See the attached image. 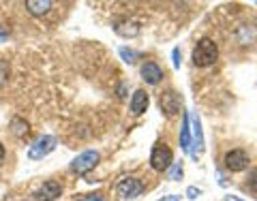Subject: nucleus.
Returning a JSON list of instances; mask_svg holds the SVG:
<instances>
[{"instance_id": "obj_12", "label": "nucleus", "mask_w": 257, "mask_h": 201, "mask_svg": "<svg viewBox=\"0 0 257 201\" xmlns=\"http://www.w3.org/2000/svg\"><path fill=\"white\" fill-rule=\"evenodd\" d=\"M148 103H150V99H148L146 90H135L131 96V111L135 116H142L144 111L148 109Z\"/></svg>"}, {"instance_id": "obj_10", "label": "nucleus", "mask_w": 257, "mask_h": 201, "mask_svg": "<svg viewBox=\"0 0 257 201\" xmlns=\"http://www.w3.org/2000/svg\"><path fill=\"white\" fill-rule=\"evenodd\" d=\"M140 73H142L144 82L150 84V86H155V84H159L161 79H163V69H161L157 62H144Z\"/></svg>"}, {"instance_id": "obj_23", "label": "nucleus", "mask_w": 257, "mask_h": 201, "mask_svg": "<svg viewBox=\"0 0 257 201\" xmlns=\"http://www.w3.org/2000/svg\"><path fill=\"white\" fill-rule=\"evenodd\" d=\"M159 201H180V197H178V195H167V197L159 199Z\"/></svg>"}, {"instance_id": "obj_24", "label": "nucleus", "mask_w": 257, "mask_h": 201, "mask_svg": "<svg viewBox=\"0 0 257 201\" xmlns=\"http://www.w3.org/2000/svg\"><path fill=\"white\" fill-rule=\"evenodd\" d=\"M5 154H7V152H5V146H3V143H0V165L5 163Z\"/></svg>"}, {"instance_id": "obj_22", "label": "nucleus", "mask_w": 257, "mask_h": 201, "mask_svg": "<svg viewBox=\"0 0 257 201\" xmlns=\"http://www.w3.org/2000/svg\"><path fill=\"white\" fill-rule=\"evenodd\" d=\"M172 56H174V67L180 69V50H178V47H176V50L172 52Z\"/></svg>"}, {"instance_id": "obj_26", "label": "nucleus", "mask_w": 257, "mask_h": 201, "mask_svg": "<svg viewBox=\"0 0 257 201\" xmlns=\"http://www.w3.org/2000/svg\"><path fill=\"white\" fill-rule=\"evenodd\" d=\"M7 37H9V35H7V32H5V30H0V41H5V39H7Z\"/></svg>"}, {"instance_id": "obj_14", "label": "nucleus", "mask_w": 257, "mask_h": 201, "mask_svg": "<svg viewBox=\"0 0 257 201\" xmlns=\"http://www.w3.org/2000/svg\"><path fill=\"white\" fill-rule=\"evenodd\" d=\"M26 9H28L32 15H45V13H50L52 3H50V0H28V3H26Z\"/></svg>"}, {"instance_id": "obj_6", "label": "nucleus", "mask_w": 257, "mask_h": 201, "mask_svg": "<svg viewBox=\"0 0 257 201\" xmlns=\"http://www.w3.org/2000/svg\"><path fill=\"white\" fill-rule=\"evenodd\" d=\"M142 190H144V184L138 178H131V175H128V178H122L116 186V192H118L120 199H133V197L142 195Z\"/></svg>"}, {"instance_id": "obj_15", "label": "nucleus", "mask_w": 257, "mask_h": 201, "mask_svg": "<svg viewBox=\"0 0 257 201\" xmlns=\"http://www.w3.org/2000/svg\"><path fill=\"white\" fill-rule=\"evenodd\" d=\"M180 148L184 152L191 150V128H189V114L182 118V128H180Z\"/></svg>"}, {"instance_id": "obj_11", "label": "nucleus", "mask_w": 257, "mask_h": 201, "mask_svg": "<svg viewBox=\"0 0 257 201\" xmlns=\"http://www.w3.org/2000/svg\"><path fill=\"white\" fill-rule=\"evenodd\" d=\"M114 30H116V35H120V37L133 39V37L140 35V24L133 22V20H120V22H116Z\"/></svg>"}, {"instance_id": "obj_25", "label": "nucleus", "mask_w": 257, "mask_h": 201, "mask_svg": "<svg viewBox=\"0 0 257 201\" xmlns=\"http://www.w3.org/2000/svg\"><path fill=\"white\" fill-rule=\"evenodd\" d=\"M225 201H242V199H238V197H234V195H227V197H225Z\"/></svg>"}, {"instance_id": "obj_19", "label": "nucleus", "mask_w": 257, "mask_h": 201, "mask_svg": "<svg viewBox=\"0 0 257 201\" xmlns=\"http://www.w3.org/2000/svg\"><path fill=\"white\" fill-rule=\"evenodd\" d=\"M7 77H9V64L5 60H0V84H5Z\"/></svg>"}, {"instance_id": "obj_21", "label": "nucleus", "mask_w": 257, "mask_h": 201, "mask_svg": "<svg viewBox=\"0 0 257 201\" xmlns=\"http://www.w3.org/2000/svg\"><path fill=\"white\" fill-rule=\"evenodd\" d=\"M77 201H103V195H99V192H96V195H86V197H79Z\"/></svg>"}, {"instance_id": "obj_9", "label": "nucleus", "mask_w": 257, "mask_h": 201, "mask_svg": "<svg viewBox=\"0 0 257 201\" xmlns=\"http://www.w3.org/2000/svg\"><path fill=\"white\" fill-rule=\"evenodd\" d=\"M60 195H62V186H60V182H56V180H47L35 190L37 201H56Z\"/></svg>"}, {"instance_id": "obj_20", "label": "nucleus", "mask_w": 257, "mask_h": 201, "mask_svg": "<svg viewBox=\"0 0 257 201\" xmlns=\"http://www.w3.org/2000/svg\"><path fill=\"white\" fill-rule=\"evenodd\" d=\"M199 195H202V190H199L197 186H189V188H187V197H189V199H197Z\"/></svg>"}, {"instance_id": "obj_7", "label": "nucleus", "mask_w": 257, "mask_h": 201, "mask_svg": "<svg viewBox=\"0 0 257 201\" xmlns=\"http://www.w3.org/2000/svg\"><path fill=\"white\" fill-rule=\"evenodd\" d=\"M189 122L193 124V139H191V146H195L191 150V156L193 158H199V154H202L204 150V135H202V120H199L197 114H189Z\"/></svg>"}, {"instance_id": "obj_5", "label": "nucleus", "mask_w": 257, "mask_h": 201, "mask_svg": "<svg viewBox=\"0 0 257 201\" xmlns=\"http://www.w3.org/2000/svg\"><path fill=\"white\" fill-rule=\"evenodd\" d=\"M159 105H161V111H163L165 116H176V114H180L182 96L178 92H174V90H167V92L161 94Z\"/></svg>"}, {"instance_id": "obj_1", "label": "nucleus", "mask_w": 257, "mask_h": 201, "mask_svg": "<svg viewBox=\"0 0 257 201\" xmlns=\"http://www.w3.org/2000/svg\"><path fill=\"white\" fill-rule=\"evenodd\" d=\"M219 60V47L212 39H199L193 47V64L195 67H212Z\"/></svg>"}, {"instance_id": "obj_13", "label": "nucleus", "mask_w": 257, "mask_h": 201, "mask_svg": "<svg viewBox=\"0 0 257 201\" xmlns=\"http://www.w3.org/2000/svg\"><path fill=\"white\" fill-rule=\"evenodd\" d=\"M9 128H11V133H13V135H15V137H18V139L26 137V135H28V131H30L28 122H26V120H24V118H20V116H15V118L11 120Z\"/></svg>"}, {"instance_id": "obj_8", "label": "nucleus", "mask_w": 257, "mask_h": 201, "mask_svg": "<svg viewBox=\"0 0 257 201\" xmlns=\"http://www.w3.org/2000/svg\"><path fill=\"white\" fill-rule=\"evenodd\" d=\"M223 163H225V167H227L229 171H234V173L242 171V169L248 167V154L244 150H229L227 154H225Z\"/></svg>"}, {"instance_id": "obj_16", "label": "nucleus", "mask_w": 257, "mask_h": 201, "mask_svg": "<svg viewBox=\"0 0 257 201\" xmlns=\"http://www.w3.org/2000/svg\"><path fill=\"white\" fill-rule=\"evenodd\" d=\"M118 54H120V58H122L126 64H135V62H138V58H140V54L133 52V50H128V47H120Z\"/></svg>"}, {"instance_id": "obj_2", "label": "nucleus", "mask_w": 257, "mask_h": 201, "mask_svg": "<svg viewBox=\"0 0 257 201\" xmlns=\"http://www.w3.org/2000/svg\"><path fill=\"white\" fill-rule=\"evenodd\" d=\"M174 163V154L170 146H165V143H155V148L150 152V165L155 171H167Z\"/></svg>"}, {"instance_id": "obj_4", "label": "nucleus", "mask_w": 257, "mask_h": 201, "mask_svg": "<svg viewBox=\"0 0 257 201\" xmlns=\"http://www.w3.org/2000/svg\"><path fill=\"white\" fill-rule=\"evenodd\" d=\"M56 143H58V141H56L54 135H43V137H39L28 148V158L30 160H41V158H45L50 152L56 150Z\"/></svg>"}, {"instance_id": "obj_18", "label": "nucleus", "mask_w": 257, "mask_h": 201, "mask_svg": "<svg viewBox=\"0 0 257 201\" xmlns=\"http://www.w3.org/2000/svg\"><path fill=\"white\" fill-rule=\"evenodd\" d=\"M167 171H170V180H180L182 178V165L180 163H172V167Z\"/></svg>"}, {"instance_id": "obj_17", "label": "nucleus", "mask_w": 257, "mask_h": 201, "mask_svg": "<svg viewBox=\"0 0 257 201\" xmlns=\"http://www.w3.org/2000/svg\"><path fill=\"white\" fill-rule=\"evenodd\" d=\"M246 188L251 192H257V167L248 171V178H246Z\"/></svg>"}, {"instance_id": "obj_3", "label": "nucleus", "mask_w": 257, "mask_h": 201, "mask_svg": "<svg viewBox=\"0 0 257 201\" xmlns=\"http://www.w3.org/2000/svg\"><path fill=\"white\" fill-rule=\"evenodd\" d=\"M99 152L96 150H86L82 154H77L73 160H71V171L77 173V175H84L90 169H94L96 163H99Z\"/></svg>"}]
</instances>
